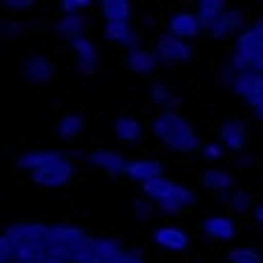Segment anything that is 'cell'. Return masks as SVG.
I'll return each mask as SVG.
<instances>
[{
  "mask_svg": "<svg viewBox=\"0 0 263 263\" xmlns=\"http://www.w3.org/2000/svg\"><path fill=\"white\" fill-rule=\"evenodd\" d=\"M154 133H156V139L162 142V145H168L171 151L179 154V156H191V154L200 151L197 130H194L191 122L182 119L179 113H171V110L159 113V116L154 119Z\"/></svg>",
  "mask_w": 263,
  "mask_h": 263,
  "instance_id": "obj_1",
  "label": "cell"
},
{
  "mask_svg": "<svg viewBox=\"0 0 263 263\" xmlns=\"http://www.w3.org/2000/svg\"><path fill=\"white\" fill-rule=\"evenodd\" d=\"M145 197L159 202V209L162 211H188L194 202V191L185 185H179V182H171V179H154V182H145L142 185Z\"/></svg>",
  "mask_w": 263,
  "mask_h": 263,
  "instance_id": "obj_2",
  "label": "cell"
},
{
  "mask_svg": "<svg viewBox=\"0 0 263 263\" xmlns=\"http://www.w3.org/2000/svg\"><path fill=\"white\" fill-rule=\"evenodd\" d=\"M87 162L93 165V168L104 171V174H110V177H122V174H127V168H130V162H127L122 154L107 151V147H96V151H90V154H87Z\"/></svg>",
  "mask_w": 263,
  "mask_h": 263,
  "instance_id": "obj_3",
  "label": "cell"
},
{
  "mask_svg": "<svg viewBox=\"0 0 263 263\" xmlns=\"http://www.w3.org/2000/svg\"><path fill=\"white\" fill-rule=\"evenodd\" d=\"M72 174H76V168H72V162H55V165H47V168H41L32 174V182L41 188H61L67 185L72 179Z\"/></svg>",
  "mask_w": 263,
  "mask_h": 263,
  "instance_id": "obj_4",
  "label": "cell"
},
{
  "mask_svg": "<svg viewBox=\"0 0 263 263\" xmlns=\"http://www.w3.org/2000/svg\"><path fill=\"white\" fill-rule=\"evenodd\" d=\"M202 234L209 240H214V243H229V240H234V234H237V226H234L232 217L226 214H211L202 220Z\"/></svg>",
  "mask_w": 263,
  "mask_h": 263,
  "instance_id": "obj_5",
  "label": "cell"
},
{
  "mask_svg": "<svg viewBox=\"0 0 263 263\" xmlns=\"http://www.w3.org/2000/svg\"><path fill=\"white\" fill-rule=\"evenodd\" d=\"M243 26H246V15L240 9H226L223 15L209 26V35L211 38H232L234 32H243Z\"/></svg>",
  "mask_w": 263,
  "mask_h": 263,
  "instance_id": "obj_6",
  "label": "cell"
},
{
  "mask_svg": "<svg viewBox=\"0 0 263 263\" xmlns=\"http://www.w3.org/2000/svg\"><path fill=\"white\" fill-rule=\"evenodd\" d=\"M154 243L162 246L165 252H185L188 243H191V237H188V232L179 229V226H162V229L154 232Z\"/></svg>",
  "mask_w": 263,
  "mask_h": 263,
  "instance_id": "obj_7",
  "label": "cell"
},
{
  "mask_svg": "<svg viewBox=\"0 0 263 263\" xmlns=\"http://www.w3.org/2000/svg\"><path fill=\"white\" fill-rule=\"evenodd\" d=\"M64 159H70V156H64L58 154V151H26V154H21L15 159V165L21 171H41V168H47V165H55V162H64Z\"/></svg>",
  "mask_w": 263,
  "mask_h": 263,
  "instance_id": "obj_8",
  "label": "cell"
},
{
  "mask_svg": "<svg viewBox=\"0 0 263 263\" xmlns=\"http://www.w3.org/2000/svg\"><path fill=\"white\" fill-rule=\"evenodd\" d=\"M24 76H26L29 84L47 87L49 78H52V64H49V58H44V55H29V58H24Z\"/></svg>",
  "mask_w": 263,
  "mask_h": 263,
  "instance_id": "obj_9",
  "label": "cell"
},
{
  "mask_svg": "<svg viewBox=\"0 0 263 263\" xmlns=\"http://www.w3.org/2000/svg\"><path fill=\"white\" fill-rule=\"evenodd\" d=\"M168 35L171 38H179V41H191L200 35V24H197V15L191 12H177V15H171L168 21Z\"/></svg>",
  "mask_w": 263,
  "mask_h": 263,
  "instance_id": "obj_10",
  "label": "cell"
},
{
  "mask_svg": "<svg viewBox=\"0 0 263 263\" xmlns=\"http://www.w3.org/2000/svg\"><path fill=\"white\" fill-rule=\"evenodd\" d=\"M246 124L240 122V119H229V122L220 124V139H223V145L229 147V151H234V154H240L243 147H246Z\"/></svg>",
  "mask_w": 263,
  "mask_h": 263,
  "instance_id": "obj_11",
  "label": "cell"
},
{
  "mask_svg": "<svg viewBox=\"0 0 263 263\" xmlns=\"http://www.w3.org/2000/svg\"><path fill=\"white\" fill-rule=\"evenodd\" d=\"M96 255H99V263H127V252L122 249L116 237H93Z\"/></svg>",
  "mask_w": 263,
  "mask_h": 263,
  "instance_id": "obj_12",
  "label": "cell"
},
{
  "mask_svg": "<svg viewBox=\"0 0 263 263\" xmlns=\"http://www.w3.org/2000/svg\"><path fill=\"white\" fill-rule=\"evenodd\" d=\"M9 240H15V243H29V240H44L49 234V226L44 223H15V226H9L6 232Z\"/></svg>",
  "mask_w": 263,
  "mask_h": 263,
  "instance_id": "obj_13",
  "label": "cell"
},
{
  "mask_svg": "<svg viewBox=\"0 0 263 263\" xmlns=\"http://www.w3.org/2000/svg\"><path fill=\"white\" fill-rule=\"evenodd\" d=\"M81 240H87V234H84V229H78V226H49V243H52V246L72 249V246H78Z\"/></svg>",
  "mask_w": 263,
  "mask_h": 263,
  "instance_id": "obj_14",
  "label": "cell"
},
{
  "mask_svg": "<svg viewBox=\"0 0 263 263\" xmlns=\"http://www.w3.org/2000/svg\"><path fill=\"white\" fill-rule=\"evenodd\" d=\"M156 49H159V58H168V61H188L191 58V47L185 41L171 38V35L156 38Z\"/></svg>",
  "mask_w": 263,
  "mask_h": 263,
  "instance_id": "obj_15",
  "label": "cell"
},
{
  "mask_svg": "<svg viewBox=\"0 0 263 263\" xmlns=\"http://www.w3.org/2000/svg\"><path fill=\"white\" fill-rule=\"evenodd\" d=\"M113 130H116V136L122 142H127V145H136V142H142V124L136 116H130V113H122V116H116V122H113Z\"/></svg>",
  "mask_w": 263,
  "mask_h": 263,
  "instance_id": "obj_16",
  "label": "cell"
},
{
  "mask_svg": "<svg viewBox=\"0 0 263 263\" xmlns=\"http://www.w3.org/2000/svg\"><path fill=\"white\" fill-rule=\"evenodd\" d=\"M127 177H133L136 182H154V179H162L165 177V165L156 162V159H145V162H130L127 168Z\"/></svg>",
  "mask_w": 263,
  "mask_h": 263,
  "instance_id": "obj_17",
  "label": "cell"
},
{
  "mask_svg": "<svg viewBox=\"0 0 263 263\" xmlns=\"http://www.w3.org/2000/svg\"><path fill=\"white\" fill-rule=\"evenodd\" d=\"M127 67H130L133 72H139V76H145V72H154L156 67H159V55H154L151 49L133 47L130 52H127Z\"/></svg>",
  "mask_w": 263,
  "mask_h": 263,
  "instance_id": "obj_18",
  "label": "cell"
},
{
  "mask_svg": "<svg viewBox=\"0 0 263 263\" xmlns=\"http://www.w3.org/2000/svg\"><path fill=\"white\" fill-rule=\"evenodd\" d=\"M104 35H107L113 44H119V47H130L133 49V44H136V32L130 29V24H122V21H107L104 24Z\"/></svg>",
  "mask_w": 263,
  "mask_h": 263,
  "instance_id": "obj_19",
  "label": "cell"
},
{
  "mask_svg": "<svg viewBox=\"0 0 263 263\" xmlns=\"http://www.w3.org/2000/svg\"><path fill=\"white\" fill-rule=\"evenodd\" d=\"M200 182H202V188H209V191H232V185H234V177L229 174V171L209 168V171H202Z\"/></svg>",
  "mask_w": 263,
  "mask_h": 263,
  "instance_id": "obj_20",
  "label": "cell"
},
{
  "mask_svg": "<svg viewBox=\"0 0 263 263\" xmlns=\"http://www.w3.org/2000/svg\"><path fill=\"white\" fill-rule=\"evenodd\" d=\"M223 12H226V3H223V0H202L200 6H197V12H194V15H197V24L209 29V26L214 24L217 17L223 15Z\"/></svg>",
  "mask_w": 263,
  "mask_h": 263,
  "instance_id": "obj_21",
  "label": "cell"
},
{
  "mask_svg": "<svg viewBox=\"0 0 263 263\" xmlns=\"http://www.w3.org/2000/svg\"><path fill=\"white\" fill-rule=\"evenodd\" d=\"M70 47H72V52L78 55V64H84V67L96 70V64H99V49H96L93 41H90V38H81V41H72Z\"/></svg>",
  "mask_w": 263,
  "mask_h": 263,
  "instance_id": "obj_22",
  "label": "cell"
},
{
  "mask_svg": "<svg viewBox=\"0 0 263 263\" xmlns=\"http://www.w3.org/2000/svg\"><path fill=\"white\" fill-rule=\"evenodd\" d=\"M255 81H257V72H252V70H234L232 72V90H234V96H240V99H246L252 90H255Z\"/></svg>",
  "mask_w": 263,
  "mask_h": 263,
  "instance_id": "obj_23",
  "label": "cell"
},
{
  "mask_svg": "<svg viewBox=\"0 0 263 263\" xmlns=\"http://www.w3.org/2000/svg\"><path fill=\"white\" fill-rule=\"evenodd\" d=\"M101 12H104L107 21H122V24H127L130 15H133V6L124 3V0H104V3H101Z\"/></svg>",
  "mask_w": 263,
  "mask_h": 263,
  "instance_id": "obj_24",
  "label": "cell"
},
{
  "mask_svg": "<svg viewBox=\"0 0 263 263\" xmlns=\"http://www.w3.org/2000/svg\"><path fill=\"white\" fill-rule=\"evenodd\" d=\"M58 35L61 38H67L72 44V41H81L84 38V17H61L58 21Z\"/></svg>",
  "mask_w": 263,
  "mask_h": 263,
  "instance_id": "obj_25",
  "label": "cell"
},
{
  "mask_svg": "<svg viewBox=\"0 0 263 263\" xmlns=\"http://www.w3.org/2000/svg\"><path fill=\"white\" fill-rule=\"evenodd\" d=\"M81 130H84V116H81V113H67V116L58 122V136H61V139H76Z\"/></svg>",
  "mask_w": 263,
  "mask_h": 263,
  "instance_id": "obj_26",
  "label": "cell"
},
{
  "mask_svg": "<svg viewBox=\"0 0 263 263\" xmlns=\"http://www.w3.org/2000/svg\"><path fill=\"white\" fill-rule=\"evenodd\" d=\"M151 99H154L156 104H171V107H177L179 104L177 93H174L171 84H165V81H154V87H151Z\"/></svg>",
  "mask_w": 263,
  "mask_h": 263,
  "instance_id": "obj_27",
  "label": "cell"
},
{
  "mask_svg": "<svg viewBox=\"0 0 263 263\" xmlns=\"http://www.w3.org/2000/svg\"><path fill=\"white\" fill-rule=\"evenodd\" d=\"M72 263H99L93 237H87V240H81L78 246H72Z\"/></svg>",
  "mask_w": 263,
  "mask_h": 263,
  "instance_id": "obj_28",
  "label": "cell"
},
{
  "mask_svg": "<svg viewBox=\"0 0 263 263\" xmlns=\"http://www.w3.org/2000/svg\"><path fill=\"white\" fill-rule=\"evenodd\" d=\"M229 260L232 263H263V257H260V252L252 249V246H237V249L229 252Z\"/></svg>",
  "mask_w": 263,
  "mask_h": 263,
  "instance_id": "obj_29",
  "label": "cell"
},
{
  "mask_svg": "<svg viewBox=\"0 0 263 263\" xmlns=\"http://www.w3.org/2000/svg\"><path fill=\"white\" fill-rule=\"evenodd\" d=\"M15 255H17V243L9 240L6 234H0V263H15Z\"/></svg>",
  "mask_w": 263,
  "mask_h": 263,
  "instance_id": "obj_30",
  "label": "cell"
},
{
  "mask_svg": "<svg viewBox=\"0 0 263 263\" xmlns=\"http://www.w3.org/2000/svg\"><path fill=\"white\" fill-rule=\"evenodd\" d=\"M90 9V0H64L61 12L64 17H78V12H87Z\"/></svg>",
  "mask_w": 263,
  "mask_h": 263,
  "instance_id": "obj_31",
  "label": "cell"
},
{
  "mask_svg": "<svg viewBox=\"0 0 263 263\" xmlns=\"http://www.w3.org/2000/svg\"><path fill=\"white\" fill-rule=\"evenodd\" d=\"M226 205H229L232 211H246L252 202H249V194H246V191H234V194H229Z\"/></svg>",
  "mask_w": 263,
  "mask_h": 263,
  "instance_id": "obj_32",
  "label": "cell"
},
{
  "mask_svg": "<svg viewBox=\"0 0 263 263\" xmlns=\"http://www.w3.org/2000/svg\"><path fill=\"white\" fill-rule=\"evenodd\" d=\"M44 263H72V249H61V246H55L52 252H49V255L44 257Z\"/></svg>",
  "mask_w": 263,
  "mask_h": 263,
  "instance_id": "obj_33",
  "label": "cell"
},
{
  "mask_svg": "<svg viewBox=\"0 0 263 263\" xmlns=\"http://www.w3.org/2000/svg\"><path fill=\"white\" fill-rule=\"evenodd\" d=\"M246 104H252V107H263V76H257V81H255V90H252V93L246 96Z\"/></svg>",
  "mask_w": 263,
  "mask_h": 263,
  "instance_id": "obj_34",
  "label": "cell"
},
{
  "mask_svg": "<svg viewBox=\"0 0 263 263\" xmlns=\"http://www.w3.org/2000/svg\"><path fill=\"white\" fill-rule=\"evenodd\" d=\"M24 26L17 24V21H9V24H0V38H12V35H21Z\"/></svg>",
  "mask_w": 263,
  "mask_h": 263,
  "instance_id": "obj_35",
  "label": "cell"
},
{
  "mask_svg": "<svg viewBox=\"0 0 263 263\" xmlns=\"http://www.w3.org/2000/svg\"><path fill=\"white\" fill-rule=\"evenodd\" d=\"M232 72H234L232 64H229V67L220 64V70H217V81H220V84H232Z\"/></svg>",
  "mask_w": 263,
  "mask_h": 263,
  "instance_id": "obj_36",
  "label": "cell"
},
{
  "mask_svg": "<svg viewBox=\"0 0 263 263\" xmlns=\"http://www.w3.org/2000/svg\"><path fill=\"white\" fill-rule=\"evenodd\" d=\"M202 154L209 159H223V147L220 145H202Z\"/></svg>",
  "mask_w": 263,
  "mask_h": 263,
  "instance_id": "obj_37",
  "label": "cell"
},
{
  "mask_svg": "<svg viewBox=\"0 0 263 263\" xmlns=\"http://www.w3.org/2000/svg\"><path fill=\"white\" fill-rule=\"evenodd\" d=\"M133 209H136V214H139L142 220H147V217L154 214V211H151V205H147L145 200H136V202H133Z\"/></svg>",
  "mask_w": 263,
  "mask_h": 263,
  "instance_id": "obj_38",
  "label": "cell"
},
{
  "mask_svg": "<svg viewBox=\"0 0 263 263\" xmlns=\"http://www.w3.org/2000/svg\"><path fill=\"white\" fill-rule=\"evenodd\" d=\"M6 9H12V12H26V9H32V3H26V0H9L6 3Z\"/></svg>",
  "mask_w": 263,
  "mask_h": 263,
  "instance_id": "obj_39",
  "label": "cell"
},
{
  "mask_svg": "<svg viewBox=\"0 0 263 263\" xmlns=\"http://www.w3.org/2000/svg\"><path fill=\"white\" fill-rule=\"evenodd\" d=\"M255 220H257V223L263 226V202H260V205H257V209H255Z\"/></svg>",
  "mask_w": 263,
  "mask_h": 263,
  "instance_id": "obj_40",
  "label": "cell"
},
{
  "mask_svg": "<svg viewBox=\"0 0 263 263\" xmlns=\"http://www.w3.org/2000/svg\"><path fill=\"white\" fill-rule=\"evenodd\" d=\"M127 263H145V260H142L139 255H130V257H127Z\"/></svg>",
  "mask_w": 263,
  "mask_h": 263,
  "instance_id": "obj_41",
  "label": "cell"
},
{
  "mask_svg": "<svg viewBox=\"0 0 263 263\" xmlns=\"http://www.w3.org/2000/svg\"><path fill=\"white\" fill-rule=\"evenodd\" d=\"M257 119H260V122H263V107H257Z\"/></svg>",
  "mask_w": 263,
  "mask_h": 263,
  "instance_id": "obj_42",
  "label": "cell"
}]
</instances>
